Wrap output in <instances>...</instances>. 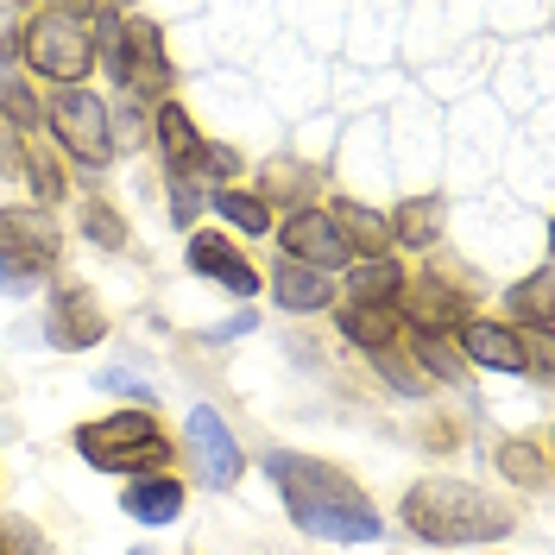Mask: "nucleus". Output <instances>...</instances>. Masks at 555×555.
Instances as JSON below:
<instances>
[{
	"mask_svg": "<svg viewBox=\"0 0 555 555\" xmlns=\"http://www.w3.org/2000/svg\"><path fill=\"white\" fill-rule=\"evenodd\" d=\"M266 467L284 486V505H291V524L297 530L328 537V543H373L379 537L373 505L360 499V486L347 480V474L322 467V461H297V454H272Z\"/></svg>",
	"mask_w": 555,
	"mask_h": 555,
	"instance_id": "1",
	"label": "nucleus"
},
{
	"mask_svg": "<svg viewBox=\"0 0 555 555\" xmlns=\"http://www.w3.org/2000/svg\"><path fill=\"white\" fill-rule=\"evenodd\" d=\"M404 524L423 543H499V537H512L518 512L505 499H486L467 480H423L404 499Z\"/></svg>",
	"mask_w": 555,
	"mask_h": 555,
	"instance_id": "2",
	"label": "nucleus"
},
{
	"mask_svg": "<svg viewBox=\"0 0 555 555\" xmlns=\"http://www.w3.org/2000/svg\"><path fill=\"white\" fill-rule=\"evenodd\" d=\"M95 13L102 7H38L26 38H20L38 76H51L64 89H76L89 76V64H95Z\"/></svg>",
	"mask_w": 555,
	"mask_h": 555,
	"instance_id": "3",
	"label": "nucleus"
},
{
	"mask_svg": "<svg viewBox=\"0 0 555 555\" xmlns=\"http://www.w3.org/2000/svg\"><path fill=\"white\" fill-rule=\"evenodd\" d=\"M95 38L107 44V76L127 89V95H165L171 69H165V51H158V33L133 20V13H95Z\"/></svg>",
	"mask_w": 555,
	"mask_h": 555,
	"instance_id": "4",
	"label": "nucleus"
},
{
	"mask_svg": "<svg viewBox=\"0 0 555 555\" xmlns=\"http://www.w3.org/2000/svg\"><path fill=\"white\" fill-rule=\"evenodd\" d=\"M76 449L89 467H107V474H133V467H158L165 461V429L152 411H120L107 423H82L76 429Z\"/></svg>",
	"mask_w": 555,
	"mask_h": 555,
	"instance_id": "5",
	"label": "nucleus"
},
{
	"mask_svg": "<svg viewBox=\"0 0 555 555\" xmlns=\"http://www.w3.org/2000/svg\"><path fill=\"white\" fill-rule=\"evenodd\" d=\"M57 272V228L38 208H0V291L26 297Z\"/></svg>",
	"mask_w": 555,
	"mask_h": 555,
	"instance_id": "6",
	"label": "nucleus"
},
{
	"mask_svg": "<svg viewBox=\"0 0 555 555\" xmlns=\"http://www.w3.org/2000/svg\"><path fill=\"white\" fill-rule=\"evenodd\" d=\"M44 120L57 127L76 158H89V165H102L107 152H114V127H107V107L89 95V89H64V95H51L44 102Z\"/></svg>",
	"mask_w": 555,
	"mask_h": 555,
	"instance_id": "7",
	"label": "nucleus"
},
{
	"mask_svg": "<svg viewBox=\"0 0 555 555\" xmlns=\"http://www.w3.org/2000/svg\"><path fill=\"white\" fill-rule=\"evenodd\" d=\"M284 246H291V259L310 266V272H328V266L353 259V241H347L341 215H328V208H304V215H291V221H284Z\"/></svg>",
	"mask_w": 555,
	"mask_h": 555,
	"instance_id": "8",
	"label": "nucleus"
},
{
	"mask_svg": "<svg viewBox=\"0 0 555 555\" xmlns=\"http://www.w3.org/2000/svg\"><path fill=\"white\" fill-rule=\"evenodd\" d=\"M190 449H196V461H203V480L215 486V492H228V486L241 480V449H234V436H228V423L208 411H190Z\"/></svg>",
	"mask_w": 555,
	"mask_h": 555,
	"instance_id": "9",
	"label": "nucleus"
},
{
	"mask_svg": "<svg viewBox=\"0 0 555 555\" xmlns=\"http://www.w3.org/2000/svg\"><path fill=\"white\" fill-rule=\"evenodd\" d=\"M107 335V315L102 304L82 291V284H69V291H57L51 297V341L64 347V353H76V347H95Z\"/></svg>",
	"mask_w": 555,
	"mask_h": 555,
	"instance_id": "10",
	"label": "nucleus"
},
{
	"mask_svg": "<svg viewBox=\"0 0 555 555\" xmlns=\"http://www.w3.org/2000/svg\"><path fill=\"white\" fill-rule=\"evenodd\" d=\"M190 272L221 278V284H228V291H241V297H253V291H259V272H253V266H246L241 253L221 241V234H196V241H190Z\"/></svg>",
	"mask_w": 555,
	"mask_h": 555,
	"instance_id": "11",
	"label": "nucleus"
},
{
	"mask_svg": "<svg viewBox=\"0 0 555 555\" xmlns=\"http://www.w3.org/2000/svg\"><path fill=\"white\" fill-rule=\"evenodd\" d=\"M467 353L480 360V366H492V373H524L530 366V341H518L512 328H499V322H467Z\"/></svg>",
	"mask_w": 555,
	"mask_h": 555,
	"instance_id": "12",
	"label": "nucleus"
},
{
	"mask_svg": "<svg viewBox=\"0 0 555 555\" xmlns=\"http://www.w3.org/2000/svg\"><path fill=\"white\" fill-rule=\"evenodd\" d=\"M158 139H165L171 177H190V165H203V139H196L190 114H183L177 102H158Z\"/></svg>",
	"mask_w": 555,
	"mask_h": 555,
	"instance_id": "13",
	"label": "nucleus"
},
{
	"mask_svg": "<svg viewBox=\"0 0 555 555\" xmlns=\"http://www.w3.org/2000/svg\"><path fill=\"white\" fill-rule=\"evenodd\" d=\"M120 505H127V518H139V524H171L177 512H183V486L177 480H133Z\"/></svg>",
	"mask_w": 555,
	"mask_h": 555,
	"instance_id": "14",
	"label": "nucleus"
},
{
	"mask_svg": "<svg viewBox=\"0 0 555 555\" xmlns=\"http://www.w3.org/2000/svg\"><path fill=\"white\" fill-rule=\"evenodd\" d=\"M341 328L353 341H366L373 353H385V347L398 341V304H347Z\"/></svg>",
	"mask_w": 555,
	"mask_h": 555,
	"instance_id": "15",
	"label": "nucleus"
},
{
	"mask_svg": "<svg viewBox=\"0 0 555 555\" xmlns=\"http://www.w3.org/2000/svg\"><path fill=\"white\" fill-rule=\"evenodd\" d=\"M272 291H278V304H284V310H322V304H328V278L304 272L297 259H284V266L272 272Z\"/></svg>",
	"mask_w": 555,
	"mask_h": 555,
	"instance_id": "16",
	"label": "nucleus"
},
{
	"mask_svg": "<svg viewBox=\"0 0 555 555\" xmlns=\"http://www.w3.org/2000/svg\"><path fill=\"white\" fill-rule=\"evenodd\" d=\"M353 304H398L404 297V272H398V259H366V266H353V291H347Z\"/></svg>",
	"mask_w": 555,
	"mask_h": 555,
	"instance_id": "17",
	"label": "nucleus"
},
{
	"mask_svg": "<svg viewBox=\"0 0 555 555\" xmlns=\"http://www.w3.org/2000/svg\"><path fill=\"white\" fill-rule=\"evenodd\" d=\"M512 310H518L537 335H550V266H537V272L512 291Z\"/></svg>",
	"mask_w": 555,
	"mask_h": 555,
	"instance_id": "18",
	"label": "nucleus"
},
{
	"mask_svg": "<svg viewBox=\"0 0 555 555\" xmlns=\"http://www.w3.org/2000/svg\"><path fill=\"white\" fill-rule=\"evenodd\" d=\"M208 203L221 208L234 228H246V234H266V228H272V208H266V196H246V190H215Z\"/></svg>",
	"mask_w": 555,
	"mask_h": 555,
	"instance_id": "19",
	"label": "nucleus"
},
{
	"mask_svg": "<svg viewBox=\"0 0 555 555\" xmlns=\"http://www.w3.org/2000/svg\"><path fill=\"white\" fill-rule=\"evenodd\" d=\"M442 228V203H404L398 208V241L404 246H429Z\"/></svg>",
	"mask_w": 555,
	"mask_h": 555,
	"instance_id": "20",
	"label": "nucleus"
},
{
	"mask_svg": "<svg viewBox=\"0 0 555 555\" xmlns=\"http://www.w3.org/2000/svg\"><path fill=\"white\" fill-rule=\"evenodd\" d=\"M499 467L518 486H537L543 480V449H537V442H505V449H499Z\"/></svg>",
	"mask_w": 555,
	"mask_h": 555,
	"instance_id": "21",
	"label": "nucleus"
},
{
	"mask_svg": "<svg viewBox=\"0 0 555 555\" xmlns=\"http://www.w3.org/2000/svg\"><path fill=\"white\" fill-rule=\"evenodd\" d=\"M20 158H26V171H33L38 196H44V203H57V196H64V171L51 165V152H44V145H20Z\"/></svg>",
	"mask_w": 555,
	"mask_h": 555,
	"instance_id": "22",
	"label": "nucleus"
},
{
	"mask_svg": "<svg viewBox=\"0 0 555 555\" xmlns=\"http://www.w3.org/2000/svg\"><path fill=\"white\" fill-rule=\"evenodd\" d=\"M82 228H89V241H102V246H127V221H120L114 208H102V203L82 215Z\"/></svg>",
	"mask_w": 555,
	"mask_h": 555,
	"instance_id": "23",
	"label": "nucleus"
},
{
	"mask_svg": "<svg viewBox=\"0 0 555 555\" xmlns=\"http://www.w3.org/2000/svg\"><path fill=\"white\" fill-rule=\"evenodd\" d=\"M133 555H152V550H133Z\"/></svg>",
	"mask_w": 555,
	"mask_h": 555,
	"instance_id": "24",
	"label": "nucleus"
}]
</instances>
